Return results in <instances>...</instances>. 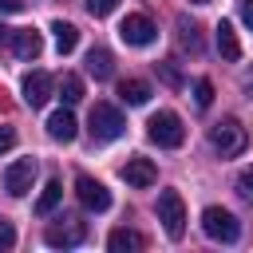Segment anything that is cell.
<instances>
[{
  "label": "cell",
  "mask_w": 253,
  "mask_h": 253,
  "mask_svg": "<svg viewBox=\"0 0 253 253\" xmlns=\"http://www.w3.org/2000/svg\"><path fill=\"white\" fill-rule=\"evenodd\" d=\"M8 36H12V32H8V28H4V24H0V47H4V43H8Z\"/></svg>",
  "instance_id": "4dcf8cb0"
},
{
  "label": "cell",
  "mask_w": 253,
  "mask_h": 253,
  "mask_svg": "<svg viewBox=\"0 0 253 253\" xmlns=\"http://www.w3.org/2000/svg\"><path fill=\"white\" fill-rule=\"evenodd\" d=\"M87 237V225L79 221V217H59V221H51L47 229H43V241L51 245V249H71V245H79Z\"/></svg>",
  "instance_id": "8992f818"
},
{
  "label": "cell",
  "mask_w": 253,
  "mask_h": 253,
  "mask_svg": "<svg viewBox=\"0 0 253 253\" xmlns=\"http://www.w3.org/2000/svg\"><path fill=\"white\" fill-rule=\"evenodd\" d=\"M241 20L245 28H253V0H241Z\"/></svg>",
  "instance_id": "f546056e"
},
{
  "label": "cell",
  "mask_w": 253,
  "mask_h": 253,
  "mask_svg": "<svg viewBox=\"0 0 253 253\" xmlns=\"http://www.w3.org/2000/svg\"><path fill=\"white\" fill-rule=\"evenodd\" d=\"M158 221H162V229H166L170 241H178L186 233V206H182L178 190H162L158 194Z\"/></svg>",
  "instance_id": "5b68a950"
},
{
  "label": "cell",
  "mask_w": 253,
  "mask_h": 253,
  "mask_svg": "<svg viewBox=\"0 0 253 253\" xmlns=\"http://www.w3.org/2000/svg\"><path fill=\"white\" fill-rule=\"evenodd\" d=\"M241 91L253 99V67H245V71H241Z\"/></svg>",
  "instance_id": "f1b7e54d"
},
{
  "label": "cell",
  "mask_w": 253,
  "mask_h": 253,
  "mask_svg": "<svg viewBox=\"0 0 253 253\" xmlns=\"http://www.w3.org/2000/svg\"><path fill=\"white\" fill-rule=\"evenodd\" d=\"M51 36H55V51H59V55H71V51L79 47V28L67 24V20H55V24H51Z\"/></svg>",
  "instance_id": "9a60e30c"
},
{
  "label": "cell",
  "mask_w": 253,
  "mask_h": 253,
  "mask_svg": "<svg viewBox=\"0 0 253 253\" xmlns=\"http://www.w3.org/2000/svg\"><path fill=\"white\" fill-rule=\"evenodd\" d=\"M8 43H12V55L24 59V63L40 59V51H43V36H40L36 28H16V32L8 36Z\"/></svg>",
  "instance_id": "8fae6325"
},
{
  "label": "cell",
  "mask_w": 253,
  "mask_h": 253,
  "mask_svg": "<svg viewBox=\"0 0 253 253\" xmlns=\"http://www.w3.org/2000/svg\"><path fill=\"white\" fill-rule=\"evenodd\" d=\"M75 194H79V202H83L91 213L111 210V190H107L99 178H91V174H79V178H75Z\"/></svg>",
  "instance_id": "ba28073f"
},
{
  "label": "cell",
  "mask_w": 253,
  "mask_h": 253,
  "mask_svg": "<svg viewBox=\"0 0 253 253\" xmlns=\"http://www.w3.org/2000/svg\"><path fill=\"white\" fill-rule=\"evenodd\" d=\"M87 75H95V79H111L115 75V59H111L107 47H91L87 51Z\"/></svg>",
  "instance_id": "2e32d148"
},
{
  "label": "cell",
  "mask_w": 253,
  "mask_h": 253,
  "mask_svg": "<svg viewBox=\"0 0 253 253\" xmlns=\"http://www.w3.org/2000/svg\"><path fill=\"white\" fill-rule=\"evenodd\" d=\"M202 233H206L210 241L233 245V241L241 237V221H237L229 210H221V206H206V210H202Z\"/></svg>",
  "instance_id": "3957f363"
},
{
  "label": "cell",
  "mask_w": 253,
  "mask_h": 253,
  "mask_svg": "<svg viewBox=\"0 0 253 253\" xmlns=\"http://www.w3.org/2000/svg\"><path fill=\"white\" fill-rule=\"evenodd\" d=\"M210 146L221 154V158H237L245 146H249V130L237 123V119H221L210 126Z\"/></svg>",
  "instance_id": "6da1fadb"
},
{
  "label": "cell",
  "mask_w": 253,
  "mask_h": 253,
  "mask_svg": "<svg viewBox=\"0 0 253 253\" xmlns=\"http://www.w3.org/2000/svg\"><path fill=\"white\" fill-rule=\"evenodd\" d=\"M178 43H182L186 51H194V55L202 51V28H198L194 20H186V16L178 20Z\"/></svg>",
  "instance_id": "d6986e66"
},
{
  "label": "cell",
  "mask_w": 253,
  "mask_h": 253,
  "mask_svg": "<svg viewBox=\"0 0 253 253\" xmlns=\"http://www.w3.org/2000/svg\"><path fill=\"white\" fill-rule=\"evenodd\" d=\"M59 99H63V107H75L83 99V79L79 75H63L59 79Z\"/></svg>",
  "instance_id": "44dd1931"
},
{
  "label": "cell",
  "mask_w": 253,
  "mask_h": 253,
  "mask_svg": "<svg viewBox=\"0 0 253 253\" xmlns=\"http://www.w3.org/2000/svg\"><path fill=\"white\" fill-rule=\"evenodd\" d=\"M20 8H24V0H0V16H12Z\"/></svg>",
  "instance_id": "83f0119b"
},
{
  "label": "cell",
  "mask_w": 253,
  "mask_h": 253,
  "mask_svg": "<svg viewBox=\"0 0 253 253\" xmlns=\"http://www.w3.org/2000/svg\"><path fill=\"white\" fill-rule=\"evenodd\" d=\"M154 36H158V28H154V20L150 16H126L123 24H119V40L123 43H130V47H150L154 43Z\"/></svg>",
  "instance_id": "52a82bcc"
},
{
  "label": "cell",
  "mask_w": 253,
  "mask_h": 253,
  "mask_svg": "<svg viewBox=\"0 0 253 253\" xmlns=\"http://www.w3.org/2000/svg\"><path fill=\"white\" fill-rule=\"evenodd\" d=\"M119 8V0H87V12L91 16H111Z\"/></svg>",
  "instance_id": "cb8c5ba5"
},
{
  "label": "cell",
  "mask_w": 253,
  "mask_h": 253,
  "mask_svg": "<svg viewBox=\"0 0 253 253\" xmlns=\"http://www.w3.org/2000/svg\"><path fill=\"white\" fill-rule=\"evenodd\" d=\"M47 134L55 138V142H71L75 134H79V123H75V115L63 107V111H55L51 119H47Z\"/></svg>",
  "instance_id": "5bb4252c"
},
{
  "label": "cell",
  "mask_w": 253,
  "mask_h": 253,
  "mask_svg": "<svg viewBox=\"0 0 253 253\" xmlns=\"http://www.w3.org/2000/svg\"><path fill=\"white\" fill-rule=\"evenodd\" d=\"M194 103H198L202 111L213 103V83H210V79H198V83H194Z\"/></svg>",
  "instance_id": "7402d4cb"
},
{
  "label": "cell",
  "mask_w": 253,
  "mask_h": 253,
  "mask_svg": "<svg viewBox=\"0 0 253 253\" xmlns=\"http://www.w3.org/2000/svg\"><path fill=\"white\" fill-rule=\"evenodd\" d=\"M107 249H111V253H134V249H142V237H138L134 229H115V233L107 237Z\"/></svg>",
  "instance_id": "ac0fdd59"
},
{
  "label": "cell",
  "mask_w": 253,
  "mask_h": 253,
  "mask_svg": "<svg viewBox=\"0 0 253 253\" xmlns=\"http://www.w3.org/2000/svg\"><path fill=\"white\" fill-rule=\"evenodd\" d=\"M59 198H63V186H59V182L51 178V182L43 186V194L36 198V213H40V217H47V213H51V210L59 206Z\"/></svg>",
  "instance_id": "ffe728a7"
},
{
  "label": "cell",
  "mask_w": 253,
  "mask_h": 253,
  "mask_svg": "<svg viewBox=\"0 0 253 253\" xmlns=\"http://www.w3.org/2000/svg\"><path fill=\"white\" fill-rule=\"evenodd\" d=\"M51 87H55V79L47 75V71H32V75H24V103L36 111V107H43L47 99H51Z\"/></svg>",
  "instance_id": "7c38bea8"
},
{
  "label": "cell",
  "mask_w": 253,
  "mask_h": 253,
  "mask_svg": "<svg viewBox=\"0 0 253 253\" xmlns=\"http://www.w3.org/2000/svg\"><path fill=\"white\" fill-rule=\"evenodd\" d=\"M32 182H36V158H16V162L4 170V190H8L12 198H24V194L32 190Z\"/></svg>",
  "instance_id": "9c48e42d"
},
{
  "label": "cell",
  "mask_w": 253,
  "mask_h": 253,
  "mask_svg": "<svg viewBox=\"0 0 253 253\" xmlns=\"http://www.w3.org/2000/svg\"><path fill=\"white\" fill-rule=\"evenodd\" d=\"M237 194H241V198L253 206V166H245V170L237 174Z\"/></svg>",
  "instance_id": "603a6c76"
},
{
  "label": "cell",
  "mask_w": 253,
  "mask_h": 253,
  "mask_svg": "<svg viewBox=\"0 0 253 253\" xmlns=\"http://www.w3.org/2000/svg\"><path fill=\"white\" fill-rule=\"evenodd\" d=\"M119 174H123V182H126V186H134V190H146V186H154V182H158V170H154V162H150V158H142V154L126 158Z\"/></svg>",
  "instance_id": "30bf717a"
},
{
  "label": "cell",
  "mask_w": 253,
  "mask_h": 253,
  "mask_svg": "<svg viewBox=\"0 0 253 253\" xmlns=\"http://www.w3.org/2000/svg\"><path fill=\"white\" fill-rule=\"evenodd\" d=\"M12 245H16V229H12L8 221H0V253H4V249H12Z\"/></svg>",
  "instance_id": "484cf974"
},
{
  "label": "cell",
  "mask_w": 253,
  "mask_h": 253,
  "mask_svg": "<svg viewBox=\"0 0 253 253\" xmlns=\"http://www.w3.org/2000/svg\"><path fill=\"white\" fill-rule=\"evenodd\" d=\"M146 134H150V142L162 146V150H174V146L186 142V126H182V119H178L174 111H158V115H150Z\"/></svg>",
  "instance_id": "277c9868"
},
{
  "label": "cell",
  "mask_w": 253,
  "mask_h": 253,
  "mask_svg": "<svg viewBox=\"0 0 253 253\" xmlns=\"http://www.w3.org/2000/svg\"><path fill=\"white\" fill-rule=\"evenodd\" d=\"M87 130H91V142H115V138L126 130V123H123L119 107H111V103H95L91 115H87Z\"/></svg>",
  "instance_id": "7a4b0ae2"
},
{
  "label": "cell",
  "mask_w": 253,
  "mask_h": 253,
  "mask_svg": "<svg viewBox=\"0 0 253 253\" xmlns=\"http://www.w3.org/2000/svg\"><path fill=\"white\" fill-rule=\"evenodd\" d=\"M158 75H162V79H166L170 87H182V75L174 71V63H158Z\"/></svg>",
  "instance_id": "d4e9b609"
},
{
  "label": "cell",
  "mask_w": 253,
  "mask_h": 253,
  "mask_svg": "<svg viewBox=\"0 0 253 253\" xmlns=\"http://www.w3.org/2000/svg\"><path fill=\"white\" fill-rule=\"evenodd\" d=\"M190 4H210V0H190Z\"/></svg>",
  "instance_id": "1f68e13d"
},
{
  "label": "cell",
  "mask_w": 253,
  "mask_h": 253,
  "mask_svg": "<svg viewBox=\"0 0 253 253\" xmlns=\"http://www.w3.org/2000/svg\"><path fill=\"white\" fill-rule=\"evenodd\" d=\"M12 146H16V130H12V126H0V154L12 150Z\"/></svg>",
  "instance_id": "4316f807"
},
{
  "label": "cell",
  "mask_w": 253,
  "mask_h": 253,
  "mask_svg": "<svg viewBox=\"0 0 253 253\" xmlns=\"http://www.w3.org/2000/svg\"><path fill=\"white\" fill-rule=\"evenodd\" d=\"M119 99H123L126 107H142V103L150 99V83H146V79H123V83H119Z\"/></svg>",
  "instance_id": "e0dca14e"
},
{
  "label": "cell",
  "mask_w": 253,
  "mask_h": 253,
  "mask_svg": "<svg viewBox=\"0 0 253 253\" xmlns=\"http://www.w3.org/2000/svg\"><path fill=\"white\" fill-rule=\"evenodd\" d=\"M213 43H217V51H221V59H241V40H237V32H233V24L229 20H221L217 28H213Z\"/></svg>",
  "instance_id": "4fadbf2b"
}]
</instances>
